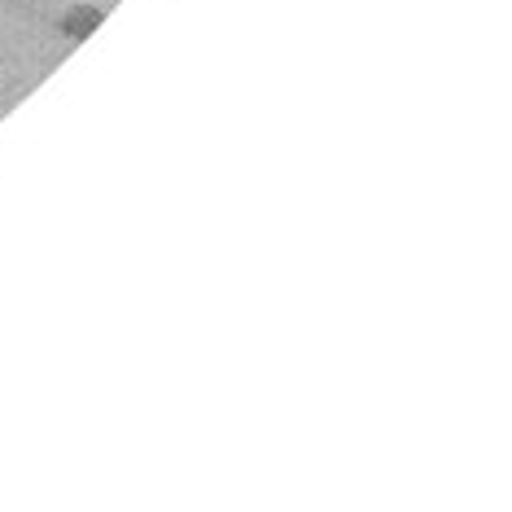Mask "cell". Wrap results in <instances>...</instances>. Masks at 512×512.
Masks as SVG:
<instances>
[{
  "label": "cell",
  "instance_id": "obj_1",
  "mask_svg": "<svg viewBox=\"0 0 512 512\" xmlns=\"http://www.w3.org/2000/svg\"><path fill=\"white\" fill-rule=\"evenodd\" d=\"M101 14L97 9H75V14L62 18V31H71V36H88V27H97Z\"/></svg>",
  "mask_w": 512,
  "mask_h": 512
}]
</instances>
